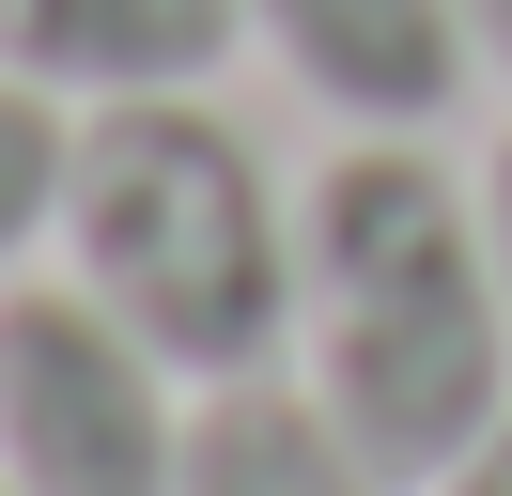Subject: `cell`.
<instances>
[{
  "label": "cell",
  "mask_w": 512,
  "mask_h": 496,
  "mask_svg": "<svg viewBox=\"0 0 512 496\" xmlns=\"http://www.w3.org/2000/svg\"><path fill=\"white\" fill-rule=\"evenodd\" d=\"M202 388L78 279H0V481L16 496H187Z\"/></svg>",
  "instance_id": "obj_3"
},
{
  "label": "cell",
  "mask_w": 512,
  "mask_h": 496,
  "mask_svg": "<svg viewBox=\"0 0 512 496\" xmlns=\"http://www.w3.org/2000/svg\"><path fill=\"white\" fill-rule=\"evenodd\" d=\"M63 279L109 295L187 388H249V372L295 357V171L218 109V93L78 109Z\"/></svg>",
  "instance_id": "obj_2"
},
{
  "label": "cell",
  "mask_w": 512,
  "mask_h": 496,
  "mask_svg": "<svg viewBox=\"0 0 512 496\" xmlns=\"http://www.w3.org/2000/svg\"><path fill=\"white\" fill-rule=\"evenodd\" d=\"M311 403L388 465L435 481L512 419V295L481 248V186L435 140H342L295 186V357Z\"/></svg>",
  "instance_id": "obj_1"
},
{
  "label": "cell",
  "mask_w": 512,
  "mask_h": 496,
  "mask_svg": "<svg viewBox=\"0 0 512 496\" xmlns=\"http://www.w3.org/2000/svg\"><path fill=\"white\" fill-rule=\"evenodd\" d=\"M63 155H78V109L0 78V279H32V248H63Z\"/></svg>",
  "instance_id": "obj_7"
},
{
  "label": "cell",
  "mask_w": 512,
  "mask_h": 496,
  "mask_svg": "<svg viewBox=\"0 0 512 496\" xmlns=\"http://www.w3.org/2000/svg\"><path fill=\"white\" fill-rule=\"evenodd\" d=\"M481 248H497V295H512V124H497V140H481Z\"/></svg>",
  "instance_id": "obj_8"
},
{
  "label": "cell",
  "mask_w": 512,
  "mask_h": 496,
  "mask_svg": "<svg viewBox=\"0 0 512 496\" xmlns=\"http://www.w3.org/2000/svg\"><path fill=\"white\" fill-rule=\"evenodd\" d=\"M187 496H404V481L311 403V372H249V388H202Z\"/></svg>",
  "instance_id": "obj_6"
},
{
  "label": "cell",
  "mask_w": 512,
  "mask_h": 496,
  "mask_svg": "<svg viewBox=\"0 0 512 496\" xmlns=\"http://www.w3.org/2000/svg\"><path fill=\"white\" fill-rule=\"evenodd\" d=\"M466 16V62H481V93H512V0H450Z\"/></svg>",
  "instance_id": "obj_10"
},
{
  "label": "cell",
  "mask_w": 512,
  "mask_h": 496,
  "mask_svg": "<svg viewBox=\"0 0 512 496\" xmlns=\"http://www.w3.org/2000/svg\"><path fill=\"white\" fill-rule=\"evenodd\" d=\"M249 47V0H0V78L125 109V93H218Z\"/></svg>",
  "instance_id": "obj_5"
},
{
  "label": "cell",
  "mask_w": 512,
  "mask_h": 496,
  "mask_svg": "<svg viewBox=\"0 0 512 496\" xmlns=\"http://www.w3.org/2000/svg\"><path fill=\"white\" fill-rule=\"evenodd\" d=\"M249 47L280 62L342 140H435L481 93L450 0H249Z\"/></svg>",
  "instance_id": "obj_4"
},
{
  "label": "cell",
  "mask_w": 512,
  "mask_h": 496,
  "mask_svg": "<svg viewBox=\"0 0 512 496\" xmlns=\"http://www.w3.org/2000/svg\"><path fill=\"white\" fill-rule=\"evenodd\" d=\"M419 496H512V419L481 434V450H450V465H435V481H419Z\"/></svg>",
  "instance_id": "obj_9"
},
{
  "label": "cell",
  "mask_w": 512,
  "mask_h": 496,
  "mask_svg": "<svg viewBox=\"0 0 512 496\" xmlns=\"http://www.w3.org/2000/svg\"><path fill=\"white\" fill-rule=\"evenodd\" d=\"M0 496H16V481H0Z\"/></svg>",
  "instance_id": "obj_11"
}]
</instances>
